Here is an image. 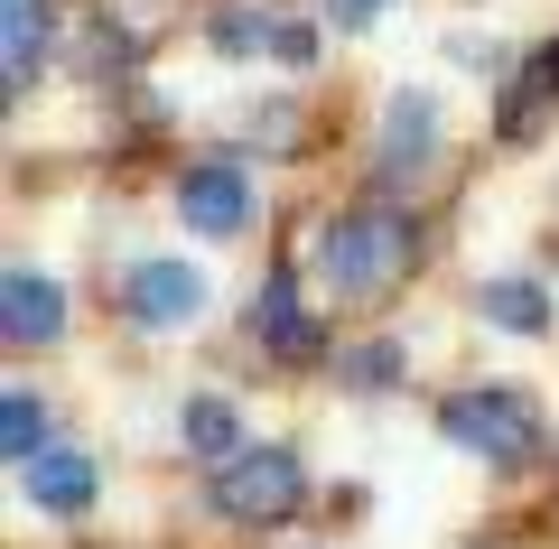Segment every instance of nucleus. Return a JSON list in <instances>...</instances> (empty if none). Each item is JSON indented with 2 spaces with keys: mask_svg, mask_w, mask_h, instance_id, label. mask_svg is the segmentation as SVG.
<instances>
[{
  "mask_svg": "<svg viewBox=\"0 0 559 549\" xmlns=\"http://www.w3.org/2000/svg\"><path fill=\"white\" fill-rule=\"evenodd\" d=\"M392 373H401L392 345H345L336 354V382H345V392H392Z\"/></svg>",
  "mask_w": 559,
  "mask_h": 549,
  "instance_id": "15",
  "label": "nucleus"
},
{
  "mask_svg": "<svg viewBox=\"0 0 559 549\" xmlns=\"http://www.w3.org/2000/svg\"><path fill=\"white\" fill-rule=\"evenodd\" d=\"M20 493L47 512V522H75V512H94L103 475H94V456H84V447H47L38 466H20Z\"/></svg>",
  "mask_w": 559,
  "mask_h": 549,
  "instance_id": "7",
  "label": "nucleus"
},
{
  "mask_svg": "<svg viewBox=\"0 0 559 549\" xmlns=\"http://www.w3.org/2000/svg\"><path fill=\"white\" fill-rule=\"evenodd\" d=\"M0 447L20 456V466H38V456H47V410H38L28 392H10V401H0Z\"/></svg>",
  "mask_w": 559,
  "mask_h": 549,
  "instance_id": "14",
  "label": "nucleus"
},
{
  "mask_svg": "<svg viewBox=\"0 0 559 549\" xmlns=\"http://www.w3.org/2000/svg\"><path fill=\"white\" fill-rule=\"evenodd\" d=\"M271 57L280 65H318V28L308 20H271Z\"/></svg>",
  "mask_w": 559,
  "mask_h": 549,
  "instance_id": "16",
  "label": "nucleus"
},
{
  "mask_svg": "<svg viewBox=\"0 0 559 549\" xmlns=\"http://www.w3.org/2000/svg\"><path fill=\"white\" fill-rule=\"evenodd\" d=\"M0 326H10V345H57L66 335V289L38 271H10V289H0Z\"/></svg>",
  "mask_w": 559,
  "mask_h": 549,
  "instance_id": "8",
  "label": "nucleus"
},
{
  "mask_svg": "<svg viewBox=\"0 0 559 549\" xmlns=\"http://www.w3.org/2000/svg\"><path fill=\"white\" fill-rule=\"evenodd\" d=\"M476 298H485V317H495L503 335H540V326H550V298H540L532 279H485Z\"/></svg>",
  "mask_w": 559,
  "mask_h": 549,
  "instance_id": "13",
  "label": "nucleus"
},
{
  "mask_svg": "<svg viewBox=\"0 0 559 549\" xmlns=\"http://www.w3.org/2000/svg\"><path fill=\"white\" fill-rule=\"evenodd\" d=\"M121 317H131L140 335H178L205 317V271H187V261H140L131 279H121Z\"/></svg>",
  "mask_w": 559,
  "mask_h": 549,
  "instance_id": "4",
  "label": "nucleus"
},
{
  "mask_svg": "<svg viewBox=\"0 0 559 549\" xmlns=\"http://www.w3.org/2000/svg\"><path fill=\"white\" fill-rule=\"evenodd\" d=\"M38 57H47V10L38 0H0V65H10V94L38 75Z\"/></svg>",
  "mask_w": 559,
  "mask_h": 549,
  "instance_id": "11",
  "label": "nucleus"
},
{
  "mask_svg": "<svg viewBox=\"0 0 559 549\" xmlns=\"http://www.w3.org/2000/svg\"><path fill=\"white\" fill-rule=\"evenodd\" d=\"M178 438H187L197 456H215V466L252 447V438H242V419H234V401H215V392H197V401L178 410Z\"/></svg>",
  "mask_w": 559,
  "mask_h": 549,
  "instance_id": "12",
  "label": "nucleus"
},
{
  "mask_svg": "<svg viewBox=\"0 0 559 549\" xmlns=\"http://www.w3.org/2000/svg\"><path fill=\"white\" fill-rule=\"evenodd\" d=\"M299 493H308V475H299L289 447H242V456L215 466V512L224 522H289Z\"/></svg>",
  "mask_w": 559,
  "mask_h": 549,
  "instance_id": "3",
  "label": "nucleus"
},
{
  "mask_svg": "<svg viewBox=\"0 0 559 549\" xmlns=\"http://www.w3.org/2000/svg\"><path fill=\"white\" fill-rule=\"evenodd\" d=\"M326 20H336V28H373L382 0H326Z\"/></svg>",
  "mask_w": 559,
  "mask_h": 549,
  "instance_id": "17",
  "label": "nucleus"
},
{
  "mask_svg": "<svg viewBox=\"0 0 559 549\" xmlns=\"http://www.w3.org/2000/svg\"><path fill=\"white\" fill-rule=\"evenodd\" d=\"M178 215L197 224V234H242V224H252V177H242L234 158H197V168L178 177Z\"/></svg>",
  "mask_w": 559,
  "mask_h": 549,
  "instance_id": "5",
  "label": "nucleus"
},
{
  "mask_svg": "<svg viewBox=\"0 0 559 549\" xmlns=\"http://www.w3.org/2000/svg\"><path fill=\"white\" fill-rule=\"evenodd\" d=\"M429 158H439V103L429 94H392L382 103V187L429 177Z\"/></svg>",
  "mask_w": 559,
  "mask_h": 549,
  "instance_id": "6",
  "label": "nucleus"
},
{
  "mask_svg": "<svg viewBox=\"0 0 559 549\" xmlns=\"http://www.w3.org/2000/svg\"><path fill=\"white\" fill-rule=\"evenodd\" d=\"M439 438L466 456H485V466H522V456L540 447V410L522 392H448L439 401Z\"/></svg>",
  "mask_w": 559,
  "mask_h": 549,
  "instance_id": "2",
  "label": "nucleus"
},
{
  "mask_svg": "<svg viewBox=\"0 0 559 549\" xmlns=\"http://www.w3.org/2000/svg\"><path fill=\"white\" fill-rule=\"evenodd\" d=\"M550 103H559V38H550V47H532V57H522V84H513V94H503L495 131H503V140H532V121L550 112Z\"/></svg>",
  "mask_w": 559,
  "mask_h": 549,
  "instance_id": "10",
  "label": "nucleus"
},
{
  "mask_svg": "<svg viewBox=\"0 0 559 549\" xmlns=\"http://www.w3.org/2000/svg\"><path fill=\"white\" fill-rule=\"evenodd\" d=\"M252 335L280 363H308V354H318V326H308V308H299V279H271V289L252 298Z\"/></svg>",
  "mask_w": 559,
  "mask_h": 549,
  "instance_id": "9",
  "label": "nucleus"
},
{
  "mask_svg": "<svg viewBox=\"0 0 559 549\" xmlns=\"http://www.w3.org/2000/svg\"><path fill=\"white\" fill-rule=\"evenodd\" d=\"M318 279L326 298H382L401 271L419 261V224L401 205H355V215H326L318 224Z\"/></svg>",
  "mask_w": 559,
  "mask_h": 549,
  "instance_id": "1",
  "label": "nucleus"
}]
</instances>
